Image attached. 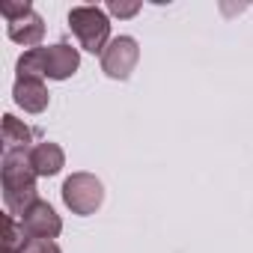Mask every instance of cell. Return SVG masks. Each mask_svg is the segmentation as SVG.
Masks as SVG:
<instances>
[{
	"label": "cell",
	"mask_w": 253,
	"mask_h": 253,
	"mask_svg": "<svg viewBox=\"0 0 253 253\" xmlns=\"http://www.w3.org/2000/svg\"><path fill=\"white\" fill-rule=\"evenodd\" d=\"M63 203L72 214H92L104 203V185L92 173H72L63 182Z\"/></svg>",
	"instance_id": "cell-3"
},
{
	"label": "cell",
	"mask_w": 253,
	"mask_h": 253,
	"mask_svg": "<svg viewBox=\"0 0 253 253\" xmlns=\"http://www.w3.org/2000/svg\"><path fill=\"white\" fill-rule=\"evenodd\" d=\"M0 176H3V203L9 214L24 217V211L39 200L36 191V173L30 167V149H9L0 161Z\"/></svg>",
	"instance_id": "cell-1"
},
{
	"label": "cell",
	"mask_w": 253,
	"mask_h": 253,
	"mask_svg": "<svg viewBox=\"0 0 253 253\" xmlns=\"http://www.w3.org/2000/svg\"><path fill=\"white\" fill-rule=\"evenodd\" d=\"M81 69V54L69 42H57L45 48V78L51 81H66Z\"/></svg>",
	"instance_id": "cell-6"
},
{
	"label": "cell",
	"mask_w": 253,
	"mask_h": 253,
	"mask_svg": "<svg viewBox=\"0 0 253 253\" xmlns=\"http://www.w3.org/2000/svg\"><path fill=\"white\" fill-rule=\"evenodd\" d=\"M33 128H27V125L21 119H15L12 113H3V152L9 149H33Z\"/></svg>",
	"instance_id": "cell-10"
},
{
	"label": "cell",
	"mask_w": 253,
	"mask_h": 253,
	"mask_svg": "<svg viewBox=\"0 0 253 253\" xmlns=\"http://www.w3.org/2000/svg\"><path fill=\"white\" fill-rule=\"evenodd\" d=\"M21 226H24V232H27L30 238H57V235L63 232L60 214H57L54 206L45 203V200H36V203L24 211Z\"/></svg>",
	"instance_id": "cell-5"
},
{
	"label": "cell",
	"mask_w": 253,
	"mask_h": 253,
	"mask_svg": "<svg viewBox=\"0 0 253 253\" xmlns=\"http://www.w3.org/2000/svg\"><path fill=\"white\" fill-rule=\"evenodd\" d=\"M6 235H3V247H6V253H24V247H27V241L30 238H24L27 232H24V226L12 217V214H6Z\"/></svg>",
	"instance_id": "cell-12"
},
{
	"label": "cell",
	"mask_w": 253,
	"mask_h": 253,
	"mask_svg": "<svg viewBox=\"0 0 253 253\" xmlns=\"http://www.w3.org/2000/svg\"><path fill=\"white\" fill-rule=\"evenodd\" d=\"M137 60H140L137 39H131V36H116V39H110V45L101 54V72L107 78H113V81H125V78H131Z\"/></svg>",
	"instance_id": "cell-4"
},
{
	"label": "cell",
	"mask_w": 253,
	"mask_h": 253,
	"mask_svg": "<svg viewBox=\"0 0 253 253\" xmlns=\"http://www.w3.org/2000/svg\"><path fill=\"white\" fill-rule=\"evenodd\" d=\"M12 98H15V104H18L24 113H42V110L48 107V101H51L48 86H45L39 78H15Z\"/></svg>",
	"instance_id": "cell-7"
},
{
	"label": "cell",
	"mask_w": 253,
	"mask_h": 253,
	"mask_svg": "<svg viewBox=\"0 0 253 253\" xmlns=\"http://www.w3.org/2000/svg\"><path fill=\"white\" fill-rule=\"evenodd\" d=\"M30 167L36 176H57L63 167H66V152L60 149V143H36L30 149Z\"/></svg>",
	"instance_id": "cell-9"
},
{
	"label": "cell",
	"mask_w": 253,
	"mask_h": 253,
	"mask_svg": "<svg viewBox=\"0 0 253 253\" xmlns=\"http://www.w3.org/2000/svg\"><path fill=\"white\" fill-rule=\"evenodd\" d=\"M107 12L116 15V18H131L140 12V3H119V0H110L107 3Z\"/></svg>",
	"instance_id": "cell-14"
},
{
	"label": "cell",
	"mask_w": 253,
	"mask_h": 253,
	"mask_svg": "<svg viewBox=\"0 0 253 253\" xmlns=\"http://www.w3.org/2000/svg\"><path fill=\"white\" fill-rule=\"evenodd\" d=\"M24 253H63V250H60V244L54 238H30Z\"/></svg>",
	"instance_id": "cell-13"
},
{
	"label": "cell",
	"mask_w": 253,
	"mask_h": 253,
	"mask_svg": "<svg viewBox=\"0 0 253 253\" xmlns=\"http://www.w3.org/2000/svg\"><path fill=\"white\" fill-rule=\"evenodd\" d=\"M6 33H9L12 42L24 45V48L30 51V48H39V42H42V36H45V21H42V15H36V12L30 9V12H24V15L6 21Z\"/></svg>",
	"instance_id": "cell-8"
},
{
	"label": "cell",
	"mask_w": 253,
	"mask_h": 253,
	"mask_svg": "<svg viewBox=\"0 0 253 253\" xmlns=\"http://www.w3.org/2000/svg\"><path fill=\"white\" fill-rule=\"evenodd\" d=\"M69 27L78 36L81 48L89 54H104V48L110 45V18L101 6H72Z\"/></svg>",
	"instance_id": "cell-2"
},
{
	"label": "cell",
	"mask_w": 253,
	"mask_h": 253,
	"mask_svg": "<svg viewBox=\"0 0 253 253\" xmlns=\"http://www.w3.org/2000/svg\"><path fill=\"white\" fill-rule=\"evenodd\" d=\"M15 72L18 78H45V48H30L18 57L15 63Z\"/></svg>",
	"instance_id": "cell-11"
}]
</instances>
